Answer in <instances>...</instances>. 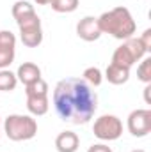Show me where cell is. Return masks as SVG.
<instances>
[{
    "label": "cell",
    "instance_id": "6da1fadb",
    "mask_svg": "<svg viewBox=\"0 0 151 152\" xmlns=\"http://www.w3.org/2000/svg\"><path fill=\"white\" fill-rule=\"evenodd\" d=\"M53 108L57 115L70 124H87L98 110V96L82 78H64L53 88Z\"/></svg>",
    "mask_w": 151,
    "mask_h": 152
},
{
    "label": "cell",
    "instance_id": "7a4b0ae2",
    "mask_svg": "<svg viewBox=\"0 0 151 152\" xmlns=\"http://www.w3.org/2000/svg\"><path fill=\"white\" fill-rule=\"evenodd\" d=\"M98 25H100L101 34H109L119 41H126V39L133 37V34L137 30V23H135L130 9H126L123 5L114 7L110 11H105L98 18Z\"/></svg>",
    "mask_w": 151,
    "mask_h": 152
},
{
    "label": "cell",
    "instance_id": "3957f363",
    "mask_svg": "<svg viewBox=\"0 0 151 152\" xmlns=\"http://www.w3.org/2000/svg\"><path fill=\"white\" fill-rule=\"evenodd\" d=\"M2 129L11 142H27L38 134V122L32 115L13 113L5 117Z\"/></svg>",
    "mask_w": 151,
    "mask_h": 152
},
{
    "label": "cell",
    "instance_id": "277c9868",
    "mask_svg": "<svg viewBox=\"0 0 151 152\" xmlns=\"http://www.w3.org/2000/svg\"><path fill=\"white\" fill-rule=\"evenodd\" d=\"M146 55H148V53H146L142 42L139 41V37H130V39H126V41H123V42L114 50L112 62L132 69V66L137 64V62H141Z\"/></svg>",
    "mask_w": 151,
    "mask_h": 152
},
{
    "label": "cell",
    "instance_id": "5b68a950",
    "mask_svg": "<svg viewBox=\"0 0 151 152\" xmlns=\"http://www.w3.org/2000/svg\"><path fill=\"white\" fill-rule=\"evenodd\" d=\"M93 133L98 140L101 142H114V140H119L121 134H123V122L119 117L115 115H101L94 120V126H93Z\"/></svg>",
    "mask_w": 151,
    "mask_h": 152
},
{
    "label": "cell",
    "instance_id": "8992f818",
    "mask_svg": "<svg viewBox=\"0 0 151 152\" xmlns=\"http://www.w3.org/2000/svg\"><path fill=\"white\" fill-rule=\"evenodd\" d=\"M18 28H20V39L23 42V46L27 48H38L43 42V27H41V18L38 12L16 21Z\"/></svg>",
    "mask_w": 151,
    "mask_h": 152
},
{
    "label": "cell",
    "instance_id": "52a82bcc",
    "mask_svg": "<svg viewBox=\"0 0 151 152\" xmlns=\"http://www.w3.org/2000/svg\"><path fill=\"white\" fill-rule=\"evenodd\" d=\"M126 127L132 136L135 138H144L151 133V110L148 108H139L133 110L128 115Z\"/></svg>",
    "mask_w": 151,
    "mask_h": 152
},
{
    "label": "cell",
    "instance_id": "ba28073f",
    "mask_svg": "<svg viewBox=\"0 0 151 152\" xmlns=\"http://www.w3.org/2000/svg\"><path fill=\"white\" fill-rule=\"evenodd\" d=\"M16 57V36L11 30H0V69H7Z\"/></svg>",
    "mask_w": 151,
    "mask_h": 152
},
{
    "label": "cell",
    "instance_id": "9c48e42d",
    "mask_svg": "<svg viewBox=\"0 0 151 152\" xmlns=\"http://www.w3.org/2000/svg\"><path fill=\"white\" fill-rule=\"evenodd\" d=\"M76 36L85 42H94L101 37V30L98 25V18L94 16H84L76 23Z\"/></svg>",
    "mask_w": 151,
    "mask_h": 152
},
{
    "label": "cell",
    "instance_id": "30bf717a",
    "mask_svg": "<svg viewBox=\"0 0 151 152\" xmlns=\"http://www.w3.org/2000/svg\"><path fill=\"white\" fill-rule=\"evenodd\" d=\"M78 147H80V138L73 131H62L55 138L57 152H76Z\"/></svg>",
    "mask_w": 151,
    "mask_h": 152
},
{
    "label": "cell",
    "instance_id": "8fae6325",
    "mask_svg": "<svg viewBox=\"0 0 151 152\" xmlns=\"http://www.w3.org/2000/svg\"><path fill=\"white\" fill-rule=\"evenodd\" d=\"M16 78H18V81H21L27 87L41 78V67L34 62H23L16 71Z\"/></svg>",
    "mask_w": 151,
    "mask_h": 152
},
{
    "label": "cell",
    "instance_id": "7c38bea8",
    "mask_svg": "<svg viewBox=\"0 0 151 152\" xmlns=\"http://www.w3.org/2000/svg\"><path fill=\"white\" fill-rule=\"evenodd\" d=\"M105 78L112 85H123V83H126L130 80V67H124V66L110 62L107 66V69H105Z\"/></svg>",
    "mask_w": 151,
    "mask_h": 152
},
{
    "label": "cell",
    "instance_id": "4fadbf2b",
    "mask_svg": "<svg viewBox=\"0 0 151 152\" xmlns=\"http://www.w3.org/2000/svg\"><path fill=\"white\" fill-rule=\"evenodd\" d=\"M50 108V99L48 96H41V97H27V110L29 113L34 117H41L48 112Z\"/></svg>",
    "mask_w": 151,
    "mask_h": 152
},
{
    "label": "cell",
    "instance_id": "5bb4252c",
    "mask_svg": "<svg viewBox=\"0 0 151 152\" xmlns=\"http://www.w3.org/2000/svg\"><path fill=\"white\" fill-rule=\"evenodd\" d=\"M34 12H36L34 5H32L30 2H27V0H18V2H14V5H13V9H11V14H13V18H14L16 21L23 20V18H27V16H30V14H34Z\"/></svg>",
    "mask_w": 151,
    "mask_h": 152
},
{
    "label": "cell",
    "instance_id": "9a60e30c",
    "mask_svg": "<svg viewBox=\"0 0 151 152\" xmlns=\"http://www.w3.org/2000/svg\"><path fill=\"white\" fill-rule=\"evenodd\" d=\"M18 85L16 73H11L9 69H0V92H11Z\"/></svg>",
    "mask_w": 151,
    "mask_h": 152
},
{
    "label": "cell",
    "instance_id": "2e32d148",
    "mask_svg": "<svg viewBox=\"0 0 151 152\" xmlns=\"http://www.w3.org/2000/svg\"><path fill=\"white\" fill-rule=\"evenodd\" d=\"M25 96L27 97H41V96H48V83L39 78L38 81L30 83L25 87Z\"/></svg>",
    "mask_w": 151,
    "mask_h": 152
},
{
    "label": "cell",
    "instance_id": "e0dca14e",
    "mask_svg": "<svg viewBox=\"0 0 151 152\" xmlns=\"http://www.w3.org/2000/svg\"><path fill=\"white\" fill-rule=\"evenodd\" d=\"M82 80H84V81H87L91 87H100V85H101V81H103V73H101V69H100V67L91 66V67H85V69H84Z\"/></svg>",
    "mask_w": 151,
    "mask_h": 152
},
{
    "label": "cell",
    "instance_id": "ac0fdd59",
    "mask_svg": "<svg viewBox=\"0 0 151 152\" xmlns=\"http://www.w3.org/2000/svg\"><path fill=\"white\" fill-rule=\"evenodd\" d=\"M78 4L80 0H52L50 5L55 12H61V14H68V12H73L78 9Z\"/></svg>",
    "mask_w": 151,
    "mask_h": 152
},
{
    "label": "cell",
    "instance_id": "d6986e66",
    "mask_svg": "<svg viewBox=\"0 0 151 152\" xmlns=\"http://www.w3.org/2000/svg\"><path fill=\"white\" fill-rule=\"evenodd\" d=\"M137 78L142 83H151V57H144L137 67Z\"/></svg>",
    "mask_w": 151,
    "mask_h": 152
},
{
    "label": "cell",
    "instance_id": "ffe728a7",
    "mask_svg": "<svg viewBox=\"0 0 151 152\" xmlns=\"http://www.w3.org/2000/svg\"><path fill=\"white\" fill-rule=\"evenodd\" d=\"M139 41L142 42V46H144L146 53H150V51H151V28H146V30L142 32V36L139 37Z\"/></svg>",
    "mask_w": 151,
    "mask_h": 152
},
{
    "label": "cell",
    "instance_id": "44dd1931",
    "mask_svg": "<svg viewBox=\"0 0 151 152\" xmlns=\"http://www.w3.org/2000/svg\"><path fill=\"white\" fill-rule=\"evenodd\" d=\"M87 152H114L109 145H105V143H93L89 149H87Z\"/></svg>",
    "mask_w": 151,
    "mask_h": 152
},
{
    "label": "cell",
    "instance_id": "7402d4cb",
    "mask_svg": "<svg viewBox=\"0 0 151 152\" xmlns=\"http://www.w3.org/2000/svg\"><path fill=\"white\" fill-rule=\"evenodd\" d=\"M150 90H151V83H148V85L144 87V101H146L148 104H151V99H150Z\"/></svg>",
    "mask_w": 151,
    "mask_h": 152
},
{
    "label": "cell",
    "instance_id": "603a6c76",
    "mask_svg": "<svg viewBox=\"0 0 151 152\" xmlns=\"http://www.w3.org/2000/svg\"><path fill=\"white\" fill-rule=\"evenodd\" d=\"M34 2H36L38 5H50V2H52V0H34Z\"/></svg>",
    "mask_w": 151,
    "mask_h": 152
},
{
    "label": "cell",
    "instance_id": "cb8c5ba5",
    "mask_svg": "<svg viewBox=\"0 0 151 152\" xmlns=\"http://www.w3.org/2000/svg\"><path fill=\"white\" fill-rule=\"evenodd\" d=\"M132 152H146V151H142V149H135V151H132Z\"/></svg>",
    "mask_w": 151,
    "mask_h": 152
},
{
    "label": "cell",
    "instance_id": "d4e9b609",
    "mask_svg": "<svg viewBox=\"0 0 151 152\" xmlns=\"http://www.w3.org/2000/svg\"><path fill=\"white\" fill-rule=\"evenodd\" d=\"M0 138H2V122H0Z\"/></svg>",
    "mask_w": 151,
    "mask_h": 152
}]
</instances>
